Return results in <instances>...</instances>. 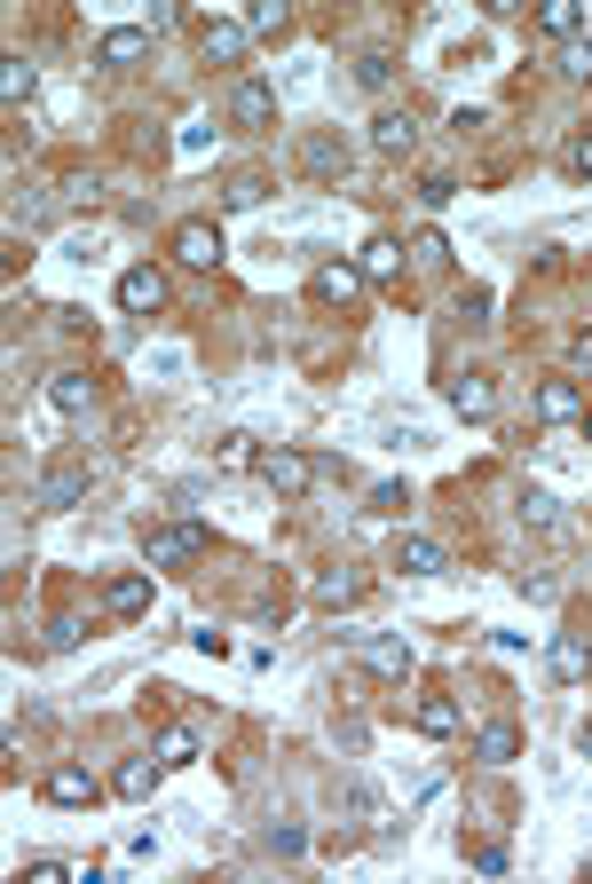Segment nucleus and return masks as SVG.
Here are the masks:
<instances>
[{
  "instance_id": "obj_1",
  "label": "nucleus",
  "mask_w": 592,
  "mask_h": 884,
  "mask_svg": "<svg viewBox=\"0 0 592 884\" xmlns=\"http://www.w3.org/2000/svg\"><path fill=\"white\" fill-rule=\"evenodd\" d=\"M142 553H151V569H182L206 553V529L197 521H159V529H142Z\"/></svg>"
},
{
  "instance_id": "obj_2",
  "label": "nucleus",
  "mask_w": 592,
  "mask_h": 884,
  "mask_svg": "<svg viewBox=\"0 0 592 884\" xmlns=\"http://www.w3.org/2000/svg\"><path fill=\"white\" fill-rule=\"evenodd\" d=\"M269 489H277V498H301V489L316 482V459H301V451H284V442H277V451H261V466H254Z\"/></svg>"
},
{
  "instance_id": "obj_3",
  "label": "nucleus",
  "mask_w": 592,
  "mask_h": 884,
  "mask_svg": "<svg viewBox=\"0 0 592 884\" xmlns=\"http://www.w3.org/2000/svg\"><path fill=\"white\" fill-rule=\"evenodd\" d=\"M119 309H127V316H159V309H166V277H159L151 261L119 269Z\"/></svg>"
},
{
  "instance_id": "obj_4",
  "label": "nucleus",
  "mask_w": 592,
  "mask_h": 884,
  "mask_svg": "<svg viewBox=\"0 0 592 884\" xmlns=\"http://www.w3.org/2000/svg\"><path fill=\"white\" fill-rule=\"evenodd\" d=\"M229 119H237V127H269V119H277V87H269V79H237V87H229Z\"/></svg>"
},
{
  "instance_id": "obj_5",
  "label": "nucleus",
  "mask_w": 592,
  "mask_h": 884,
  "mask_svg": "<svg viewBox=\"0 0 592 884\" xmlns=\"http://www.w3.org/2000/svg\"><path fill=\"white\" fill-rule=\"evenodd\" d=\"M372 151H379V159H411V151H419V119H411V111H379V119H372Z\"/></svg>"
},
{
  "instance_id": "obj_6",
  "label": "nucleus",
  "mask_w": 592,
  "mask_h": 884,
  "mask_svg": "<svg viewBox=\"0 0 592 884\" xmlns=\"http://www.w3.org/2000/svg\"><path fill=\"white\" fill-rule=\"evenodd\" d=\"M174 261H182V269H214V261H222V229H214V222H182V229H174Z\"/></svg>"
},
{
  "instance_id": "obj_7",
  "label": "nucleus",
  "mask_w": 592,
  "mask_h": 884,
  "mask_svg": "<svg viewBox=\"0 0 592 884\" xmlns=\"http://www.w3.org/2000/svg\"><path fill=\"white\" fill-rule=\"evenodd\" d=\"M521 521H529V529H546V537H561V546L577 537V521L561 514V498H553V489H521Z\"/></svg>"
},
{
  "instance_id": "obj_8",
  "label": "nucleus",
  "mask_w": 592,
  "mask_h": 884,
  "mask_svg": "<svg viewBox=\"0 0 592 884\" xmlns=\"http://www.w3.org/2000/svg\"><path fill=\"white\" fill-rule=\"evenodd\" d=\"M451 411H459V419H474V427H482V419H498V387L474 379V371H466V379H451Z\"/></svg>"
},
{
  "instance_id": "obj_9",
  "label": "nucleus",
  "mask_w": 592,
  "mask_h": 884,
  "mask_svg": "<svg viewBox=\"0 0 592 884\" xmlns=\"http://www.w3.org/2000/svg\"><path fill=\"white\" fill-rule=\"evenodd\" d=\"M245 47H254V24H222V17H206V64H245Z\"/></svg>"
},
{
  "instance_id": "obj_10",
  "label": "nucleus",
  "mask_w": 592,
  "mask_h": 884,
  "mask_svg": "<svg viewBox=\"0 0 592 884\" xmlns=\"http://www.w3.org/2000/svg\"><path fill=\"white\" fill-rule=\"evenodd\" d=\"M142 47H151V24H111L104 40H95V56L119 72V64H134V56H142Z\"/></svg>"
},
{
  "instance_id": "obj_11",
  "label": "nucleus",
  "mask_w": 592,
  "mask_h": 884,
  "mask_svg": "<svg viewBox=\"0 0 592 884\" xmlns=\"http://www.w3.org/2000/svg\"><path fill=\"white\" fill-rule=\"evenodd\" d=\"M356 292H364V269H356V261H324V269H316V301H332V309H348V301H356Z\"/></svg>"
},
{
  "instance_id": "obj_12",
  "label": "nucleus",
  "mask_w": 592,
  "mask_h": 884,
  "mask_svg": "<svg viewBox=\"0 0 592 884\" xmlns=\"http://www.w3.org/2000/svg\"><path fill=\"white\" fill-rule=\"evenodd\" d=\"M40 790H47V806H95V774L87 766H56Z\"/></svg>"
},
{
  "instance_id": "obj_13",
  "label": "nucleus",
  "mask_w": 592,
  "mask_h": 884,
  "mask_svg": "<svg viewBox=\"0 0 592 884\" xmlns=\"http://www.w3.org/2000/svg\"><path fill=\"white\" fill-rule=\"evenodd\" d=\"M537 419H553V427L584 419V396H577V379H546V387H537Z\"/></svg>"
},
{
  "instance_id": "obj_14",
  "label": "nucleus",
  "mask_w": 592,
  "mask_h": 884,
  "mask_svg": "<svg viewBox=\"0 0 592 884\" xmlns=\"http://www.w3.org/2000/svg\"><path fill=\"white\" fill-rule=\"evenodd\" d=\"M364 671H372V679H403V671H411V640H387V632H379V640H364Z\"/></svg>"
},
{
  "instance_id": "obj_15",
  "label": "nucleus",
  "mask_w": 592,
  "mask_h": 884,
  "mask_svg": "<svg viewBox=\"0 0 592 884\" xmlns=\"http://www.w3.org/2000/svg\"><path fill=\"white\" fill-rule=\"evenodd\" d=\"M47 403H56L64 419H79V411L95 403V379H87V371H56V379H47Z\"/></svg>"
},
{
  "instance_id": "obj_16",
  "label": "nucleus",
  "mask_w": 592,
  "mask_h": 884,
  "mask_svg": "<svg viewBox=\"0 0 592 884\" xmlns=\"http://www.w3.org/2000/svg\"><path fill=\"white\" fill-rule=\"evenodd\" d=\"M214 466H222V474H254V466H261V442H254V434H222V442H214Z\"/></svg>"
},
{
  "instance_id": "obj_17",
  "label": "nucleus",
  "mask_w": 592,
  "mask_h": 884,
  "mask_svg": "<svg viewBox=\"0 0 592 884\" xmlns=\"http://www.w3.org/2000/svg\"><path fill=\"white\" fill-rule=\"evenodd\" d=\"M316 601H324V608H356V601H364V576H356V569H324V576H316Z\"/></svg>"
},
{
  "instance_id": "obj_18",
  "label": "nucleus",
  "mask_w": 592,
  "mask_h": 884,
  "mask_svg": "<svg viewBox=\"0 0 592 884\" xmlns=\"http://www.w3.org/2000/svg\"><path fill=\"white\" fill-rule=\"evenodd\" d=\"M87 498V466H56L40 482V506H79Z\"/></svg>"
},
{
  "instance_id": "obj_19",
  "label": "nucleus",
  "mask_w": 592,
  "mask_h": 884,
  "mask_svg": "<svg viewBox=\"0 0 592 884\" xmlns=\"http://www.w3.org/2000/svg\"><path fill=\"white\" fill-rule=\"evenodd\" d=\"M546 664H553V679H561V687L592 679V648H584V640H553V656H546Z\"/></svg>"
},
{
  "instance_id": "obj_20",
  "label": "nucleus",
  "mask_w": 592,
  "mask_h": 884,
  "mask_svg": "<svg viewBox=\"0 0 592 884\" xmlns=\"http://www.w3.org/2000/svg\"><path fill=\"white\" fill-rule=\"evenodd\" d=\"M395 561H403V576H442V546H434V537H403V553H395Z\"/></svg>"
},
{
  "instance_id": "obj_21",
  "label": "nucleus",
  "mask_w": 592,
  "mask_h": 884,
  "mask_svg": "<svg viewBox=\"0 0 592 884\" xmlns=\"http://www.w3.org/2000/svg\"><path fill=\"white\" fill-rule=\"evenodd\" d=\"M111 790H119V798H151V790H159V758H127V766L111 774Z\"/></svg>"
},
{
  "instance_id": "obj_22",
  "label": "nucleus",
  "mask_w": 592,
  "mask_h": 884,
  "mask_svg": "<svg viewBox=\"0 0 592 884\" xmlns=\"http://www.w3.org/2000/svg\"><path fill=\"white\" fill-rule=\"evenodd\" d=\"M474 751H482V758H489V766H506V758H514V751H521V734H514V726H506V719H489V726H482V734H474Z\"/></svg>"
},
{
  "instance_id": "obj_23",
  "label": "nucleus",
  "mask_w": 592,
  "mask_h": 884,
  "mask_svg": "<svg viewBox=\"0 0 592 884\" xmlns=\"http://www.w3.org/2000/svg\"><path fill=\"white\" fill-rule=\"evenodd\" d=\"M356 87H372V95L395 87V56H387V47H364V56H356Z\"/></svg>"
},
{
  "instance_id": "obj_24",
  "label": "nucleus",
  "mask_w": 592,
  "mask_h": 884,
  "mask_svg": "<svg viewBox=\"0 0 592 884\" xmlns=\"http://www.w3.org/2000/svg\"><path fill=\"white\" fill-rule=\"evenodd\" d=\"M411 719H419V734H459V703L451 696H427Z\"/></svg>"
},
{
  "instance_id": "obj_25",
  "label": "nucleus",
  "mask_w": 592,
  "mask_h": 884,
  "mask_svg": "<svg viewBox=\"0 0 592 884\" xmlns=\"http://www.w3.org/2000/svg\"><path fill=\"white\" fill-rule=\"evenodd\" d=\"M403 254H411L419 269H451V237H442V229H419V237L403 245Z\"/></svg>"
},
{
  "instance_id": "obj_26",
  "label": "nucleus",
  "mask_w": 592,
  "mask_h": 884,
  "mask_svg": "<svg viewBox=\"0 0 592 884\" xmlns=\"http://www.w3.org/2000/svg\"><path fill=\"white\" fill-rule=\"evenodd\" d=\"M151 608V576H119L111 584V616H142Z\"/></svg>"
},
{
  "instance_id": "obj_27",
  "label": "nucleus",
  "mask_w": 592,
  "mask_h": 884,
  "mask_svg": "<svg viewBox=\"0 0 592 884\" xmlns=\"http://www.w3.org/2000/svg\"><path fill=\"white\" fill-rule=\"evenodd\" d=\"M356 269H364V277H395V269H403V245H395V237H372Z\"/></svg>"
},
{
  "instance_id": "obj_28",
  "label": "nucleus",
  "mask_w": 592,
  "mask_h": 884,
  "mask_svg": "<svg viewBox=\"0 0 592 884\" xmlns=\"http://www.w3.org/2000/svg\"><path fill=\"white\" fill-rule=\"evenodd\" d=\"M151 758H159V766H190V758H197V734H190V726H166Z\"/></svg>"
},
{
  "instance_id": "obj_29",
  "label": "nucleus",
  "mask_w": 592,
  "mask_h": 884,
  "mask_svg": "<svg viewBox=\"0 0 592 884\" xmlns=\"http://www.w3.org/2000/svg\"><path fill=\"white\" fill-rule=\"evenodd\" d=\"M261 198H269V182H261V174H229V190H222V206H229V214L261 206Z\"/></svg>"
},
{
  "instance_id": "obj_30",
  "label": "nucleus",
  "mask_w": 592,
  "mask_h": 884,
  "mask_svg": "<svg viewBox=\"0 0 592 884\" xmlns=\"http://www.w3.org/2000/svg\"><path fill=\"white\" fill-rule=\"evenodd\" d=\"M269 853H277V861H301V853H309V829H301V821H269Z\"/></svg>"
},
{
  "instance_id": "obj_31",
  "label": "nucleus",
  "mask_w": 592,
  "mask_h": 884,
  "mask_svg": "<svg viewBox=\"0 0 592 884\" xmlns=\"http://www.w3.org/2000/svg\"><path fill=\"white\" fill-rule=\"evenodd\" d=\"M553 72L584 87V79H592V47H584V40H569V47H561V56H553Z\"/></svg>"
},
{
  "instance_id": "obj_32",
  "label": "nucleus",
  "mask_w": 592,
  "mask_h": 884,
  "mask_svg": "<svg viewBox=\"0 0 592 884\" xmlns=\"http://www.w3.org/2000/svg\"><path fill=\"white\" fill-rule=\"evenodd\" d=\"M0 95H9V104H24V95H32V64H24V56L0 64Z\"/></svg>"
},
{
  "instance_id": "obj_33",
  "label": "nucleus",
  "mask_w": 592,
  "mask_h": 884,
  "mask_svg": "<svg viewBox=\"0 0 592 884\" xmlns=\"http://www.w3.org/2000/svg\"><path fill=\"white\" fill-rule=\"evenodd\" d=\"M577 24H584L577 0H553V9H546V32H553V40H577Z\"/></svg>"
},
{
  "instance_id": "obj_34",
  "label": "nucleus",
  "mask_w": 592,
  "mask_h": 884,
  "mask_svg": "<svg viewBox=\"0 0 592 884\" xmlns=\"http://www.w3.org/2000/svg\"><path fill=\"white\" fill-rule=\"evenodd\" d=\"M561 166H569L577 182H592V134H569V151H561Z\"/></svg>"
},
{
  "instance_id": "obj_35",
  "label": "nucleus",
  "mask_w": 592,
  "mask_h": 884,
  "mask_svg": "<svg viewBox=\"0 0 592 884\" xmlns=\"http://www.w3.org/2000/svg\"><path fill=\"white\" fill-rule=\"evenodd\" d=\"M419 198H427V206H451V198H459V182H451V174H427V182H419Z\"/></svg>"
},
{
  "instance_id": "obj_36",
  "label": "nucleus",
  "mask_w": 592,
  "mask_h": 884,
  "mask_svg": "<svg viewBox=\"0 0 592 884\" xmlns=\"http://www.w3.org/2000/svg\"><path fill=\"white\" fill-rule=\"evenodd\" d=\"M309 166L332 174V166H348V151H340V142H309Z\"/></svg>"
},
{
  "instance_id": "obj_37",
  "label": "nucleus",
  "mask_w": 592,
  "mask_h": 884,
  "mask_svg": "<svg viewBox=\"0 0 592 884\" xmlns=\"http://www.w3.org/2000/svg\"><path fill=\"white\" fill-rule=\"evenodd\" d=\"M372 514H403V482H379L372 489Z\"/></svg>"
},
{
  "instance_id": "obj_38",
  "label": "nucleus",
  "mask_w": 592,
  "mask_h": 884,
  "mask_svg": "<svg viewBox=\"0 0 592 884\" xmlns=\"http://www.w3.org/2000/svg\"><path fill=\"white\" fill-rule=\"evenodd\" d=\"M474 869H482V876H506L514 861H506V845H482V853H474Z\"/></svg>"
},
{
  "instance_id": "obj_39",
  "label": "nucleus",
  "mask_w": 592,
  "mask_h": 884,
  "mask_svg": "<svg viewBox=\"0 0 592 884\" xmlns=\"http://www.w3.org/2000/svg\"><path fill=\"white\" fill-rule=\"evenodd\" d=\"M24 876H32V884H64V876H72V861H32Z\"/></svg>"
},
{
  "instance_id": "obj_40",
  "label": "nucleus",
  "mask_w": 592,
  "mask_h": 884,
  "mask_svg": "<svg viewBox=\"0 0 592 884\" xmlns=\"http://www.w3.org/2000/svg\"><path fill=\"white\" fill-rule=\"evenodd\" d=\"M569 364H577V371H592V332H577V339H569Z\"/></svg>"
},
{
  "instance_id": "obj_41",
  "label": "nucleus",
  "mask_w": 592,
  "mask_h": 884,
  "mask_svg": "<svg viewBox=\"0 0 592 884\" xmlns=\"http://www.w3.org/2000/svg\"><path fill=\"white\" fill-rule=\"evenodd\" d=\"M577 751H584V758H592V726H584V734H577Z\"/></svg>"
},
{
  "instance_id": "obj_42",
  "label": "nucleus",
  "mask_w": 592,
  "mask_h": 884,
  "mask_svg": "<svg viewBox=\"0 0 592 884\" xmlns=\"http://www.w3.org/2000/svg\"><path fill=\"white\" fill-rule=\"evenodd\" d=\"M584 434H592V411H584Z\"/></svg>"
}]
</instances>
